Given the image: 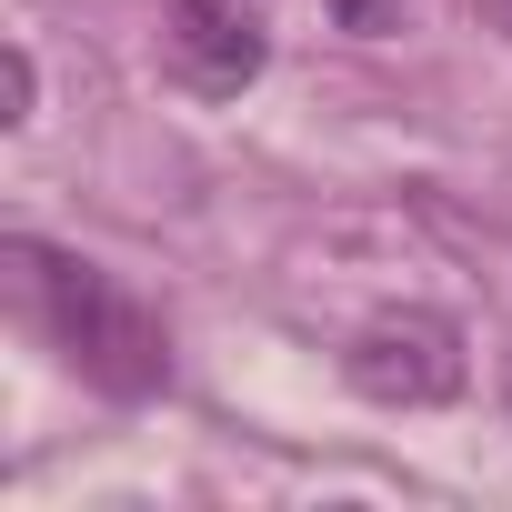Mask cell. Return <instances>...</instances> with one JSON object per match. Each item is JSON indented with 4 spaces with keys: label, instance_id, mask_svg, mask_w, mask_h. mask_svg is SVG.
I'll use <instances>...</instances> for the list:
<instances>
[{
    "label": "cell",
    "instance_id": "cell-2",
    "mask_svg": "<svg viewBox=\"0 0 512 512\" xmlns=\"http://www.w3.org/2000/svg\"><path fill=\"white\" fill-rule=\"evenodd\" d=\"M342 372H352V392L382 402V412H432V402L462 392L472 362H462V332H452L442 312H382V322L352 332Z\"/></svg>",
    "mask_w": 512,
    "mask_h": 512
},
{
    "label": "cell",
    "instance_id": "cell-6",
    "mask_svg": "<svg viewBox=\"0 0 512 512\" xmlns=\"http://www.w3.org/2000/svg\"><path fill=\"white\" fill-rule=\"evenodd\" d=\"M482 21H492V31H502V41H512V0H482Z\"/></svg>",
    "mask_w": 512,
    "mask_h": 512
},
{
    "label": "cell",
    "instance_id": "cell-3",
    "mask_svg": "<svg viewBox=\"0 0 512 512\" xmlns=\"http://www.w3.org/2000/svg\"><path fill=\"white\" fill-rule=\"evenodd\" d=\"M262 11L251 0H171V61H181V81L191 91H211V101H231L241 81H262Z\"/></svg>",
    "mask_w": 512,
    "mask_h": 512
},
{
    "label": "cell",
    "instance_id": "cell-4",
    "mask_svg": "<svg viewBox=\"0 0 512 512\" xmlns=\"http://www.w3.org/2000/svg\"><path fill=\"white\" fill-rule=\"evenodd\" d=\"M342 31H392V0H322Z\"/></svg>",
    "mask_w": 512,
    "mask_h": 512
},
{
    "label": "cell",
    "instance_id": "cell-1",
    "mask_svg": "<svg viewBox=\"0 0 512 512\" xmlns=\"http://www.w3.org/2000/svg\"><path fill=\"white\" fill-rule=\"evenodd\" d=\"M21 262H31V302H41L51 342H61L101 392L141 402V392L171 382V342H161V322H151L101 262H71V251H41V241H21Z\"/></svg>",
    "mask_w": 512,
    "mask_h": 512
},
{
    "label": "cell",
    "instance_id": "cell-5",
    "mask_svg": "<svg viewBox=\"0 0 512 512\" xmlns=\"http://www.w3.org/2000/svg\"><path fill=\"white\" fill-rule=\"evenodd\" d=\"M31 91H41V71H31V51H11V121H31Z\"/></svg>",
    "mask_w": 512,
    "mask_h": 512
}]
</instances>
